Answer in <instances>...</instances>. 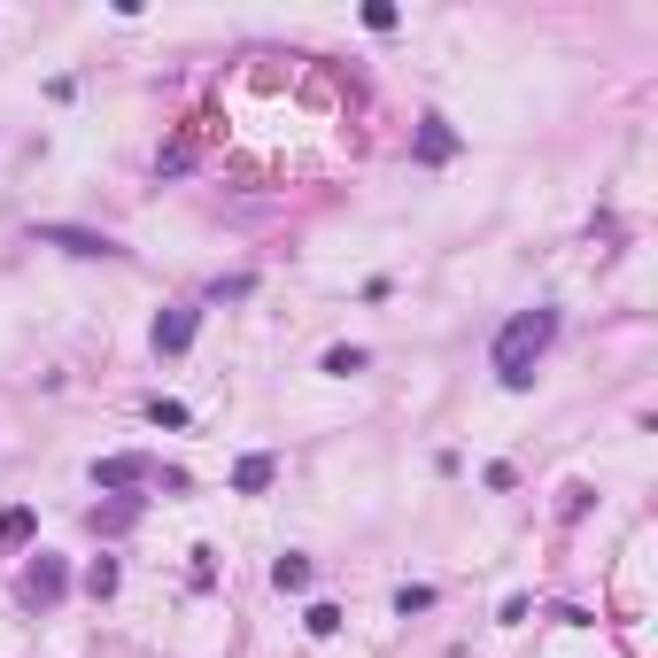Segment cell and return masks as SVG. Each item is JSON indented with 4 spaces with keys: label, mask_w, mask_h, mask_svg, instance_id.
Masks as SVG:
<instances>
[{
    "label": "cell",
    "mask_w": 658,
    "mask_h": 658,
    "mask_svg": "<svg viewBox=\"0 0 658 658\" xmlns=\"http://www.w3.org/2000/svg\"><path fill=\"white\" fill-rule=\"evenodd\" d=\"M550 341H558V310H550V302H535V310H511L504 326H496V349H488L496 380H504V388H527Z\"/></svg>",
    "instance_id": "cell-1"
},
{
    "label": "cell",
    "mask_w": 658,
    "mask_h": 658,
    "mask_svg": "<svg viewBox=\"0 0 658 658\" xmlns=\"http://www.w3.org/2000/svg\"><path fill=\"white\" fill-rule=\"evenodd\" d=\"M93 488H109V496H124V488H155V457H140V449H109V457H93Z\"/></svg>",
    "instance_id": "cell-2"
},
{
    "label": "cell",
    "mask_w": 658,
    "mask_h": 658,
    "mask_svg": "<svg viewBox=\"0 0 658 658\" xmlns=\"http://www.w3.org/2000/svg\"><path fill=\"white\" fill-rule=\"evenodd\" d=\"M16 597H24L31 612H47V604H62V597H70V566L39 550V558H31V566H24V581H16Z\"/></svg>",
    "instance_id": "cell-3"
},
{
    "label": "cell",
    "mask_w": 658,
    "mask_h": 658,
    "mask_svg": "<svg viewBox=\"0 0 658 658\" xmlns=\"http://www.w3.org/2000/svg\"><path fill=\"white\" fill-rule=\"evenodd\" d=\"M31 248H62V256H124L109 233H86V225H31Z\"/></svg>",
    "instance_id": "cell-4"
},
{
    "label": "cell",
    "mask_w": 658,
    "mask_h": 658,
    "mask_svg": "<svg viewBox=\"0 0 658 658\" xmlns=\"http://www.w3.org/2000/svg\"><path fill=\"white\" fill-rule=\"evenodd\" d=\"M194 333H202V310H194V302H171V310H163V318H155V357H186V349H194Z\"/></svg>",
    "instance_id": "cell-5"
},
{
    "label": "cell",
    "mask_w": 658,
    "mask_h": 658,
    "mask_svg": "<svg viewBox=\"0 0 658 658\" xmlns=\"http://www.w3.org/2000/svg\"><path fill=\"white\" fill-rule=\"evenodd\" d=\"M449 155H457V132H449V117L426 109V117H419V140H411V163H449Z\"/></svg>",
    "instance_id": "cell-6"
},
{
    "label": "cell",
    "mask_w": 658,
    "mask_h": 658,
    "mask_svg": "<svg viewBox=\"0 0 658 658\" xmlns=\"http://www.w3.org/2000/svg\"><path fill=\"white\" fill-rule=\"evenodd\" d=\"M271 480H279V457H271V449H248L233 465V496H264Z\"/></svg>",
    "instance_id": "cell-7"
},
{
    "label": "cell",
    "mask_w": 658,
    "mask_h": 658,
    "mask_svg": "<svg viewBox=\"0 0 658 658\" xmlns=\"http://www.w3.org/2000/svg\"><path fill=\"white\" fill-rule=\"evenodd\" d=\"M310 558H302V550H287V558H271V589H279V597H302V589H310Z\"/></svg>",
    "instance_id": "cell-8"
},
{
    "label": "cell",
    "mask_w": 658,
    "mask_h": 658,
    "mask_svg": "<svg viewBox=\"0 0 658 658\" xmlns=\"http://www.w3.org/2000/svg\"><path fill=\"white\" fill-rule=\"evenodd\" d=\"M31 535H39V511H31V504H8V511H0V550H24Z\"/></svg>",
    "instance_id": "cell-9"
},
{
    "label": "cell",
    "mask_w": 658,
    "mask_h": 658,
    "mask_svg": "<svg viewBox=\"0 0 658 658\" xmlns=\"http://www.w3.org/2000/svg\"><path fill=\"white\" fill-rule=\"evenodd\" d=\"M364 364H372V349H357V341H341V349H326V372H333V380H357Z\"/></svg>",
    "instance_id": "cell-10"
},
{
    "label": "cell",
    "mask_w": 658,
    "mask_h": 658,
    "mask_svg": "<svg viewBox=\"0 0 658 658\" xmlns=\"http://www.w3.org/2000/svg\"><path fill=\"white\" fill-rule=\"evenodd\" d=\"M186 163H194V132H179V140H171V148L155 155V179H179Z\"/></svg>",
    "instance_id": "cell-11"
},
{
    "label": "cell",
    "mask_w": 658,
    "mask_h": 658,
    "mask_svg": "<svg viewBox=\"0 0 658 658\" xmlns=\"http://www.w3.org/2000/svg\"><path fill=\"white\" fill-rule=\"evenodd\" d=\"M117 581H124L117 558H93V566H86V597H117Z\"/></svg>",
    "instance_id": "cell-12"
},
{
    "label": "cell",
    "mask_w": 658,
    "mask_h": 658,
    "mask_svg": "<svg viewBox=\"0 0 658 658\" xmlns=\"http://www.w3.org/2000/svg\"><path fill=\"white\" fill-rule=\"evenodd\" d=\"M395 612H403V620H411V612H434V589H426V581H403V589H395Z\"/></svg>",
    "instance_id": "cell-13"
},
{
    "label": "cell",
    "mask_w": 658,
    "mask_h": 658,
    "mask_svg": "<svg viewBox=\"0 0 658 658\" xmlns=\"http://www.w3.org/2000/svg\"><path fill=\"white\" fill-rule=\"evenodd\" d=\"M248 295H256V271H233V279L210 287V302H248Z\"/></svg>",
    "instance_id": "cell-14"
},
{
    "label": "cell",
    "mask_w": 658,
    "mask_h": 658,
    "mask_svg": "<svg viewBox=\"0 0 658 658\" xmlns=\"http://www.w3.org/2000/svg\"><path fill=\"white\" fill-rule=\"evenodd\" d=\"M124 527H132V504H93V535H124Z\"/></svg>",
    "instance_id": "cell-15"
},
{
    "label": "cell",
    "mask_w": 658,
    "mask_h": 658,
    "mask_svg": "<svg viewBox=\"0 0 658 658\" xmlns=\"http://www.w3.org/2000/svg\"><path fill=\"white\" fill-rule=\"evenodd\" d=\"M302 628H310V635H341V604H310Z\"/></svg>",
    "instance_id": "cell-16"
},
{
    "label": "cell",
    "mask_w": 658,
    "mask_h": 658,
    "mask_svg": "<svg viewBox=\"0 0 658 658\" xmlns=\"http://www.w3.org/2000/svg\"><path fill=\"white\" fill-rule=\"evenodd\" d=\"M403 16H395V0H364V31H395Z\"/></svg>",
    "instance_id": "cell-17"
},
{
    "label": "cell",
    "mask_w": 658,
    "mask_h": 658,
    "mask_svg": "<svg viewBox=\"0 0 658 658\" xmlns=\"http://www.w3.org/2000/svg\"><path fill=\"white\" fill-rule=\"evenodd\" d=\"M148 419H155V426H186L194 411H186V403H171V395H155V403H148Z\"/></svg>",
    "instance_id": "cell-18"
}]
</instances>
